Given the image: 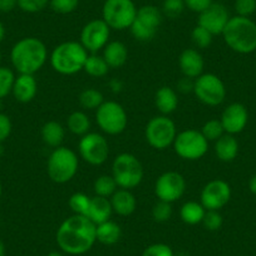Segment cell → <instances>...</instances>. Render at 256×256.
I'll return each mask as SVG.
<instances>
[{"mask_svg": "<svg viewBox=\"0 0 256 256\" xmlns=\"http://www.w3.org/2000/svg\"><path fill=\"white\" fill-rule=\"evenodd\" d=\"M0 63H2V52H0Z\"/></svg>", "mask_w": 256, "mask_h": 256, "instance_id": "obj_55", "label": "cell"}, {"mask_svg": "<svg viewBox=\"0 0 256 256\" xmlns=\"http://www.w3.org/2000/svg\"><path fill=\"white\" fill-rule=\"evenodd\" d=\"M46 256H64V252L60 250H54L50 251L49 254H46Z\"/></svg>", "mask_w": 256, "mask_h": 256, "instance_id": "obj_51", "label": "cell"}, {"mask_svg": "<svg viewBox=\"0 0 256 256\" xmlns=\"http://www.w3.org/2000/svg\"><path fill=\"white\" fill-rule=\"evenodd\" d=\"M90 198L83 192H76L70 198L68 205L74 215H82L87 218L88 208H90Z\"/></svg>", "mask_w": 256, "mask_h": 256, "instance_id": "obj_33", "label": "cell"}, {"mask_svg": "<svg viewBox=\"0 0 256 256\" xmlns=\"http://www.w3.org/2000/svg\"><path fill=\"white\" fill-rule=\"evenodd\" d=\"M78 100H80V104L84 110H97L104 102L102 93L94 88H86L84 90L80 92Z\"/></svg>", "mask_w": 256, "mask_h": 256, "instance_id": "obj_32", "label": "cell"}, {"mask_svg": "<svg viewBox=\"0 0 256 256\" xmlns=\"http://www.w3.org/2000/svg\"><path fill=\"white\" fill-rule=\"evenodd\" d=\"M16 74L13 70L8 67H2L0 66V100L6 98L13 90Z\"/></svg>", "mask_w": 256, "mask_h": 256, "instance_id": "obj_34", "label": "cell"}, {"mask_svg": "<svg viewBox=\"0 0 256 256\" xmlns=\"http://www.w3.org/2000/svg\"><path fill=\"white\" fill-rule=\"evenodd\" d=\"M2 194H3V187H2V184H0V198H2Z\"/></svg>", "mask_w": 256, "mask_h": 256, "instance_id": "obj_54", "label": "cell"}, {"mask_svg": "<svg viewBox=\"0 0 256 256\" xmlns=\"http://www.w3.org/2000/svg\"><path fill=\"white\" fill-rule=\"evenodd\" d=\"M96 122L106 134L117 136L127 128L128 116L122 104L116 100H104L96 110Z\"/></svg>", "mask_w": 256, "mask_h": 256, "instance_id": "obj_8", "label": "cell"}, {"mask_svg": "<svg viewBox=\"0 0 256 256\" xmlns=\"http://www.w3.org/2000/svg\"><path fill=\"white\" fill-rule=\"evenodd\" d=\"M88 54L80 42H63L54 46L49 56V62L52 68L59 74L73 76L83 70Z\"/></svg>", "mask_w": 256, "mask_h": 256, "instance_id": "obj_4", "label": "cell"}, {"mask_svg": "<svg viewBox=\"0 0 256 256\" xmlns=\"http://www.w3.org/2000/svg\"><path fill=\"white\" fill-rule=\"evenodd\" d=\"M144 166L132 154H120L112 162V176L118 188L132 190L144 180Z\"/></svg>", "mask_w": 256, "mask_h": 256, "instance_id": "obj_6", "label": "cell"}, {"mask_svg": "<svg viewBox=\"0 0 256 256\" xmlns=\"http://www.w3.org/2000/svg\"><path fill=\"white\" fill-rule=\"evenodd\" d=\"M186 191V180L176 171L164 172L154 182V195L160 201L174 204Z\"/></svg>", "mask_w": 256, "mask_h": 256, "instance_id": "obj_14", "label": "cell"}, {"mask_svg": "<svg viewBox=\"0 0 256 256\" xmlns=\"http://www.w3.org/2000/svg\"><path fill=\"white\" fill-rule=\"evenodd\" d=\"M172 216V204L164 201H157L152 208V218L156 222H166Z\"/></svg>", "mask_w": 256, "mask_h": 256, "instance_id": "obj_37", "label": "cell"}, {"mask_svg": "<svg viewBox=\"0 0 256 256\" xmlns=\"http://www.w3.org/2000/svg\"><path fill=\"white\" fill-rule=\"evenodd\" d=\"M248 190L252 195H256V174H254L248 181Z\"/></svg>", "mask_w": 256, "mask_h": 256, "instance_id": "obj_48", "label": "cell"}, {"mask_svg": "<svg viewBox=\"0 0 256 256\" xmlns=\"http://www.w3.org/2000/svg\"><path fill=\"white\" fill-rule=\"evenodd\" d=\"M228 8L221 3H212L206 10L198 14V24L210 32L214 36H221L230 20Z\"/></svg>", "mask_w": 256, "mask_h": 256, "instance_id": "obj_17", "label": "cell"}, {"mask_svg": "<svg viewBox=\"0 0 256 256\" xmlns=\"http://www.w3.org/2000/svg\"><path fill=\"white\" fill-rule=\"evenodd\" d=\"M93 190H94V194L97 196L110 198L117 191L118 186L112 174H102L94 180Z\"/></svg>", "mask_w": 256, "mask_h": 256, "instance_id": "obj_31", "label": "cell"}, {"mask_svg": "<svg viewBox=\"0 0 256 256\" xmlns=\"http://www.w3.org/2000/svg\"><path fill=\"white\" fill-rule=\"evenodd\" d=\"M12 130H13V124L9 116H6V113H0V144L10 136Z\"/></svg>", "mask_w": 256, "mask_h": 256, "instance_id": "obj_45", "label": "cell"}, {"mask_svg": "<svg viewBox=\"0 0 256 256\" xmlns=\"http://www.w3.org/2000/svg\"><path fill=\"white\" fill-rule=\"evenodd\" d=\"M113 212L120 216H130L136 211L137 200L131 190L118 188L110 198Z\"/></svg>", "mask_w": 256, "mask_h": 256, "instance_id": "obj_21", "label": "cell"}, {"mask_svg": "<svg viewBox=\"0 0 256 256\" xmlns=\"http://www.w3.org/2000/svg\"><path fill=\"white\" fill-rule=\"evenodd\" d=\"M176 136V124L168 116L161 114L151 118L144 128L147 144L158 151H164L172 146Z\"/></svg>", "mask_w": 256, "mask_h": 256, "instance_id": "obj_9", "label": "cell"}, {"mask_svg": "<svg viewBox=\"0 0 256 256\" xmlns=\"http://www.w3.org/2000/svg\"><path fill=\"white\" fill-rule=\"evenodd\" d=\"M18 6L16 0H0V12L2 13H10Z\"/></svg>", "mask_w": 256, "mask_h": 256, "instance_id": "obj_47", "label": "cell"}, {"mask_svg": "<svg viewBox=\"0 0 256 256\" xmlns=\"http://www.w3.org/2000/svg\"><path fill=\"white\" fill-rule=\"evenodd\" d=\"M40 134L44 144L49 147H53V148L62 146V142L66 136L64 127L56 120H49V122L44 123Z\"/></svg>", "mask_w": 256, "mask_h": 256, "instance_id": "obj_27", "label": "cell"}, {"mask_svg": "<svg viewBox=\"0 0 256 256\" xmlns=\"http://www.w3.org/2000/svg\"><path fill=\"white\" fill-rule=\"evenodd\" d=\"M142 256H174V252L167 244L156 242L147 246L142 252Z\"/></svg>", "mask_w": 256, "mask_h": 256, "instance_id": "obj_42", "label": "cell"}, {"mask_svg": "<svg viewBox=\"0 0 256 256\" xmlns=\"http://www.w3.org/2000/svg\"><path fill=\"white\" fill-rule=\"evenodd\" d=\"M4 38H6V26L0 22V43L4 40Z\"/></svg>", "mask_w": 256, "mask_h": 256, "instance_id": "obj_50", "label": "cell"}, {"mask_svg": "<svg viewBox=\"0 0 256 256\" xmlns=\"http://www.w3.org/2000/svg\"><path fill=\"white\" fill-rule=\"evenodd\" d=\"M184 0H164L162 4V14H164L168 18L174 19L178 18L184 10Z\"/></svg>", "mask_w": 256, "mask_h": 256, "instance_id": "obj_39", "label": "cell"}, {"mask_svg": "<svg viewBox=\"0 0 256 256\" xmlns=\"http://www.w3.org/2000/svg\"><path fill=\"white\" fill-rule=\"evenodd\" d=\"M110 30L103 19H93L82 28L80 44L88 53H98L110 43Z\"/></svg>", "mask_w": 256, "mask_h": 256, "instance_id": "obj_15", "label": "cell"}, {"mask_svg": "<svg viewBox=\"0 0 256 256\" xmlns=\"http://www.w3.org/2000/svg\"><path fill=\"white\" fill-rule=\"evenodd\" d=\"M0 225H2V218H0Z\"/></svg>", "mask_w": 256, "mask_h": 256, "instance_id": "obj_56", "label": "cell"}, {"mask_svg": "<svg viewBox=\"0 0 256 256\" xmlns=\"http://www.w3.org/2000/svg\"><path fill=\"white\" fill-rule=\"evenodd\" d=\"M113 214L112 205H110V200L107 198H102V196L94 195L90 198V208H88L87 218L92 221L93 224L98 225L104 221L110 220V216Z\"/></svg>", "mask_w": 256, "mask_h": 256, "instance_id": "obj_22", "label": "cell"}, {"mask_svg": "<svg viewBox=\"0 0 256 256\" xmlns=\"http://www.w3.org/2000/svg\"><path fill=\"white\" fill-rule=\"evenodd\" d=\"M80 158L92 166H100L110 156V144L107 138L97 132H88L80 137L78 144Z\"/></svg>", "mask_w": 256, "mask_h": 256, "instance_id": "obj_13", "label": "cell"}, {"mask_svg": "<svg viewBox=\"0 0 256 256\" xmlns=\"http://www.w3.org/2000/svg\"><path fill=\"white\" fill-rule=\"evenodd\" d=\"M201 224H202L204 228L208 231H218L222 228V215L220 214V211L206 210L205 216H204L202 222Z\"/></svg>", "mask_w": 256, "mask_h": 256, "instance_id": "obj_38", "label": "cell"}, {"mask_svg": "<svg viewBox=\"0 0 256 256\" xmlns=\"http://www.w3.org/2000/svg\"><path fill=\"white\" fill-rule=\"evenodd\" d=\"M234 8L236 16L250 18L256 12V0H235Z\"/></svg>", "mask_w": 256, "mask_h": 256, "instance_id": "obj_43", "label": "cell"}, {"mask_svg": "<svg viewBox=\"0 0 256 256\" xmlns=\"http://www.w3.org/2000/svg\"><path fill=\"white\" fill-rule=\"evenodd\" d=\"M200 198L206 210L220 211L231 200L230 184L220 178L211 180L204 186Z\"/></svg>", "mask_w": 256, "mask_h": 256, "instance_id": "obj_16", "label": "cell"}, {"mask_svg": "<svg viewBox=\"0 0 256 256\" xmlns=\"http://www.w3.org/2000/svg\"><path fill=\"white\" fill-rule=\"evenodd\" d=\"M214 36L208 30H206L205 28H202L201 26H196L195 28L192 29L191 32V40L192 43L195 44L196 48L205 49L208 48L212 43Z\"/></svg>", "mask_w": 256, "mask_h": 256, "instance_id": "obj_35", "label": "cell"}, {"mask_svg": "<svg viewBox=\"0 0 256 256\" xmlns=\"http://www.w3.org/2000/svg\"><path fill=\"white\" fill-rule=\"evenodd\" d=\"M67 127L70 132L76 136H84L90 130V120L87 113L82 110H74L67 118Z\"/></svg>", "mask_w": 256, "mask_h": 256, "instance_id": "obj_29", "label": "cell"}, {"mask_svg": "<svg viewBox=\"0 0 256 256\" xmlns=\"http://www.w3.org/2000/svg\"><path fill=\"white\" fill-rule=\"evenodd\" d=\"M49 6L58 14H70L78 8L80 0H49Z\"/></svg>", "mask_w": 256, "mask_h": 256, "instance_id": "obj_40", "label": "cell"}, {"mask_svg": "<svg viewBox=\"0 0 256 256\" xmlns=\"http://www.w3.org/2000/svg\"><path fill=\"white\" fill-rule=\"evenodd\" d=\"M110 88L113 90V92H120V90H122V83L117 80H113L112 82H110Z\"/></svg>", "mask_w": 256, "mask_h": 256, "instance_id": "obj_49", "label": "cell"}, {"mask_svg": "<svg viewBox=\"0 0 256 256\" xmlns=\"http://www.w3.org/2000/svg\"><path fill=\"white\" fill-rule=\"evenodd\" d=\"M194 93L201 103L216 107L225 100L226 87L218 76L214 73H202L194 80Z\"/></svg>", "mask_w": 256, "mask_h": 256, "instance_id": "obj_12", "label": "cell"}, {"mask_svg": "<svg viewBox=\"0 0 256 256\" xmlns=\"http://www.w3.org/2000/svg\"><path fill=\"white\" fill-rule=\"evenodd\" d=\"M154 106L164 116H170L178 107V96L174 88L164 86L154 94Z\"/></svg>", "mask_w": 256, "mask_h": 256, "instance_id": "obj_23", "label": "cell"}, {"mask_svg": "<svg viewBox=\"0 0 256 256\" xmlns=\"http://www.w3.org/2000/svg\"><path fill=\"white\" fill-rule=\"evenodd\" d=\"M178 66L182 74L186 78L196 80L204 73L205 62L198 49L187 48L178 56Z\"/></svg>", "mask_w": 256, "mask_h": 256, "instance_id": "obj_19", "label": "cell"}, {"mask_svg": "<svg viewBox=\"0 0 256 256\" xmlns=\"http://www.w3.org/2000/svg\"><path fill=\"white\" fill-rule=\"evenodd\" d=\"M48 59V49L38 38L26 36L13 46L10 60L19 74H36L44 67Z\"/></svg>", "mask_w": 256, "mask_h": 256, "instance_id": "obj_2", "label": "cell"}, {"mask_svg": "<svg viewBox=\"0 0 256 256\" xmlns=\"http://www.w3.org/2000/svg\"><path fill=\"white\" fill-rule=\"evenodd\" d=\"M164 14L154 6H144L137 9L136 18L132 23V36L138 42H150L156 36L157 30L161 26Z\"/></svg>", "mask_w": 256, "mask_h": 256, "instance_id": "obj_11", "label": "cell"}, {"mask_svg": "<svg viewBox=\"0 0 256 256\" xmlns=\"http://www.w3.org/2000/svg\"><path fill=\"white\" fill-rule=\"evenodd\" d=\"M220 122L225 134H232V136L241 134L248 122V110L241 103H231L224 110Z\"/></svg>", "mask_w": 256, "mask_h": 256, "instance_id": "obj_18", "label": "cell"}, {"mask_svg": "<svg viewBox=\"0 0 256 256\" xmlns=\"http://www.w3.org/2000/svg\"><path fill=\"white\" fill-rule=\"evenodd\" d=\"M137 14L134 0H104L102 6V19L113 30H126L131 28Z\"/></svg>", "mask_w": 256, "mask_h": 256, "instance_id": "obj_7", "label": "cell"}, {"mask_svg": "<svg viewBox=\"0 0 256 256\" xmlns=\"http://www.w3.org/2000/svg\"><path fill=\"white\" fill-rule=\"evenodd\" d=\"M184 6L194 13H202L214 3V0H184Z\"/></svg>", "mask_w": 256, "mask_h": 256, "instance_id": "obj_44", "label": "cell"}, {"mask_svg": "<svg viewBox=\"0 0 256 256\" xmlns=\"http://www.w3.org/2000/svg\"><path fill=\"white\" fill-rule=\"evenodd\" d=\"M96 238L102 245H116L122 238V228L114 221L107 220L96 226Z\"/></svg>", "mask_w": 256, "mask_h": 256, "instance_id": "obj_26", "label": "cell"}, {"mask_svg": "<svg viewBox=\"0 0 256 256\" xmlns=\"http://www.w3.org/2000/svg\"><path fill=\"white\" fill-rule=\"evenodd\" d=\"M96 226L86 216L73 214L59 225L56 232V242L59 250L72 256L88 252L97 242Z\"/></svg>", "mask_w": 256, "mask_h": 256, "instance_id": "obj_1", "label": "cell"}, {"mask_svg": "<svg viewBox=\"0 0 256 256\" xmlns=\"http://www.w3.org/2000/svg\"><path fill=\"white\" fill-rule=\"evenodd\" d=\"M18 8L26 13H39L48 6L49 0H16Z\"/></svg>", "mask_w": 256, "mask_h": 256, "instance_id": "obj_41", "label": "cell"}, {"mask_svg": "<svg viewBox=\"0 0 256 256\" xmlns=\"http://www.w3.org/2000/svg\"><path fill=\"white\" fill-rule=\"evenodd\" d=\"M0 256H6V245L0 240Z\"/></svg>", "mask_w": 256, "mask_h": 256, "instance_id": "obj_52", "label": "cell"}, {"mask_svg": "<svg viewBox=\"0 0 256 256\" xmlns=\"http://www.w3.org/2000/svg\"><path fill=\"white\" fill-rule=\"evenodd\" d=\"M215 154L220 161L231 162L238 154V142L232 134H225L215 141Z\"/></svg>", "mask_w": 256, "mask_h": 256, "instance_id": "obj_25", "label": "cell"}, {"mask_svg": "<svg viewBox=\"0 0 256 256\" xmlns=\"http://www.w3.org/2000/svg\"><path fill=\"white\" fill-rule=\"evenodd\" d=\"M174 150L177 156L186 161H198L208 151V141L198 130H184L177 134L174 141Z\"/></svg>", "mask_w": 256, "mask_h": 256, "instance_id": "obj_10", "label": "cell"}, {"mask_svg": "<svg viewBox=\"0 0 256 256\" xmlns=\"http://www.w3.org/2000/svg\"><path fill=\"white\" fill-rule=\"evenodd\" d=\"M103 58L107 62L110 68L123 67L128 59V49L124 43L120 40L110 42L107 46L103 48Z\"/></svg>", "mask_w": 256, "mask_h": 256, "instance_id": "obj_24", "label": "cell"}, {"mask_svg": "<svg viewBox=\"0 0 256 256\" xmlns=\"http://www.w3.org/2000/svg\"><path fill=\"white\" fill-rule=\"evenodd\" d=\"M206 208L202 204L198 201H187L181 206L180 210V218L186 225H198L202 222V218L205 216Z\"/></svg>", "mask_w": 256, "mask_h": 256, "instance_id": "obj_28", "label": "cell"}, {"mask_svg": "<svg viewBox=\"0 0 256 256\" xmlns=\"http://www.w3.org/2000/svg\"><path fill=\"white\" fill-rule=\"evenodd\" d=\"M194 80H195L184 77L178 83H177V88H178L180 92H182V93L194 92Z\"/></svg>", "mask_w": 256, "mask_h": 256, "instance_id": "obj_46", "label": "cell"}, {"mask_svg": "<svg viewBox=\"0 0 256 256\" xmlns=\"http://www.w3.org/2000/svg\"><path fill=\"white\" fill-rule=\"evenodd\" d=\"M83 70L87 73L90 77L93 78H102L110 70L107 62L104 60L102 56L97 53H90L87 56V60L84 63Z\"/></svg>", "mask_w": 256, "mask_h": 256, "instance_id": "obj_30", "label": "cell"}, {"mask_svg": "<svg viewBox=\"0 0 256 256\" xmlns=\"http://www.w3.org/2000/svg\"><path fill=\"white\" fill-rule=\"evenodd\" d=\"M174 256H190V255L187 252H184V251H181V252L174 254Z\"/></svg>", "mask_w": 256, "mask_h": 256, "instance_id": "obj_53", "label": "cell"}, {"mask_svg": "<svg viewBox=\"0 0 256 256\" xmlns=\"http://www.w3.org/2000/svg\"><path fill=\"white\" fill-rule=\"evenodd\" d=\"M201 134H204L208 142H215L220 138L222 134H225L224 127L221 124L220 120H210L202 126Z\"/></svg>", "mask_w": 256, "mask_h": 256, "instance_id": "obj_36", "label": "cell"}, {"mask_svg": "<svg viewBox=\"0 0 256 256\" xmlns=\"http://www.w3.org/2000/svg\"><path fill=\"white\" fill-rule=\"evenodd\" d=\"M80 160L77 154L68 147L59 146L50 152L46 161V174L56 184L72 181L78 172Z\"/></svg>", "mask_w": 256, "mask_h": 256, "instance_id": "obj_5", "label": "cell"}, {"mask_svg": "<svg viewBox=\"0 0 256 256\" xmlns=\"http://www.w3.org/2000/svg\"><path fill=\"white\" fill-rule=\"evenodd\" d=\"M226 46L240 54L256 50V23L246 16H231L222 32Z\"/></svg>", "mask_w": 256, "mask_h": 256, "instance_id": "obj_3", "label": "cell"}, {"mask_svg": "<svg viewBox=\"0 0 256 256\" xmlns=\"http://www.w3.org/2000/svg\"><path fill=\"white\" fill-rule=\"evenodd\" d=\"M12 93L18 102H32L38 93V82L34 74H19L16 77Z\"/></svg>", "mask_w": 256, "mask_h": 256, "instance_id": "obj_20", "label": "cell"}]
</instances>
